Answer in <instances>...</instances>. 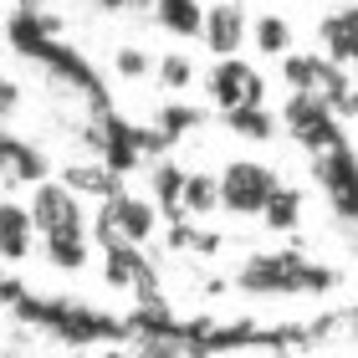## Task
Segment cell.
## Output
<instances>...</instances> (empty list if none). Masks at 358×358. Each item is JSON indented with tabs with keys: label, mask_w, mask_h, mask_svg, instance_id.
Listing matches in <instances>:
<instances>
[{
	"label": "cell",
	"mask_w": 358,
	"mask_h": 358,
	"mask_svg": "<svg viewBox=\"0 0 358 358\" xmlns=\"http://www.w3.org/2000/svg\"><path fill=\"white\" fill-rule=\"evenodd\" d=\"M276 358H297V353H287V348H276Z\"/></svg>",
	"instance_id": "obj_33"
},
{
	"label": "cell",
	"mask_w": 358,
	"mask_h": 358,
	"mask_svg": "<svg viewBox=\"0 0 358 358\" xmlns=\"http://www.w3.org/2000/svg\"><path fill=\"white\" fill-rule=\"evenodd\" d=\"M154 21L169 31V36H205V6L200 0H154Z\"/></svg>",
	"instance_id": "obj_17"
},
{
	"label": "cell",
	"mask_w": 358,
	"mask_h": 358,
	"mask_svg": "<svg viewBox=\"0 0 358 358\" xmlns=\"http://www.w3.org/2000/svg\"><path fill=\"white\" fill-rule=\"evenodd\" d=\"M282 123H287V134L297 138L307 154H322V149H333V143H343L338 108L322 92H292L287 108H282Z\"/></svg>",
	"instance_id": "obj_5"
},
{
	"label": "cell",
	"mask_w": 358,
	"mask_h": 358,
	"mask_svg": "<svg viewBox=\"0 0 358 358\" xmlns=\"http://www.w3.org/2000/svg\"><path fill=\"white\" fill-rule=\"evenodd\" d=\"M92 6L103 10V15H123V10H138L143 0H92Z\"/></svg>",
	"instance_id": "obj_30"
},
{
	"label": "cell",
	"mask_w": 358,
	"mask_h": 358,
	"mask_svg": "<svg viewBox=\"0 0 358 358\" xmlns=\"http://www.w3.org/2000/svg\"><path fill=\"white\" fill-rule=\"evenodd\" d=\"M52 36H62V15H52L46 6H15L6 15V41H10V52L15 57H36Z\"/></svg>",
	"instance_id": "obj_12"
},
{
	"label": "cell",
	"mask_w": 358,
	"mask_h": 358,
	"mask_svg": "<svg viewBox=\"0 0 358 358\" xmlns=\"http://www.w3.org/2000/svg\"><path fill=\"white\" fill-rule=\"evenodd\" d=\"M220 205V174H189L185 179V215H210Z\"/></svg>",
	"instance_id": "obj_24"
},
{
	"label": "cell",
	"mask_w": 358,
	"mask_h": 358,
	"mask_svg": "<svg viewBox=\"0 0 358 358\" xmlns=\"http://www.w3.org/2000/svg\"><path fill=\"white\" fill-rule=\"evenodd\" d=\"M31 220H36V236H72V231H87V215H83V200H77L72 185H31Z\"/></svg>",
	"instance_id": "obj_9"
},
{
	"label": "cell",
	"mask_w": 358,
	"mask_h": 358,
	"mask_svg": "<svg viewBox=\"0 0 358 358\" xmlns=\"http://www.w3.org/2000/svg\"><path fill=\"white\" fill-rule=\"evenodd\" d=\"M92 241L103 246V276H108V287L134 292L138 302H164V292H159V271H154L149 256L138 251V241H123L113 231H92Z\"/></svg>",
	"instance_id": "obj_4"
},
{
	"label": "cell",
	"mask_w": 358,
	"mask_h": 358,
	"mask_svg": "<svg viewBox=\"0 0 358 358\" xmlns=\"http://www.w3.org/2000/svg\"><path fill=\"white\" fill-rule=\"evenodd\" d=\"M143 358H189V353H179L174 343H149V348H143Z\"/></svg>",
	"instance_id": "obj_31"
},
{
	"label": "cell",
	"mask_w": 358,
	"mask_h": 358,
	"mask_svg": "<svg viewBox=\"0 0 358 358\" xmlns=\"http://www.w3.org/2000/svg\"><path fill=\"white\" fill-rule=\"evenodd\" d=\"M251 41H256V52H266V57H287L292 52V26L282 15H262V21L251 26Z\"/></svg>",
	"instance_id": "obj_25"
},
{
	"label": "cell",
	"mask_w": 358,
	"mask_h": 358,
	"mask_svg": "<svg viewBox=\"0 0 358 358\" xmlns=\"http://www.w3.org/2000/svg\"><path fill=\"white\" fill-rule=\"evenodd\" d=\"M97 358H128V353H97Z\"/></svg>",
	"instance_id": "obj_34"
},
{
	"label": "cell",
	"mask_w": 358,
	"mask_h": 358,
	"mask_svg": "<svg viewBox=\"0 0 358 358\" xmlns=\"http://www.w3.org/2000/svg\"><path fill=\"white\" fill-rule=\"evenodd\" d=\"M353 231H358V220H353Z\"/></svg>",
	"instance_id": "obj_35"
},
{
	"label": "cell",
	"mask_w": 358,
	"mask_h": 358,
	"mask_svg": "<svg viewBox=\"0 0 358 358\" xmlns=\"http://www.w3.org/2000/svg\"><path fill=\"white\" fill-rule=\"evenodd\" d=\"M83 143L103 159L108 169H118L123 179L134 174L149 154H169V149H174V138H169L159 123H128L118 108L92 113V123L83 128Z\"/></svg>",
	"instance_id": "obj_3"
},
{
	"label": "cell",
	"mask_w": 358,
	"mask_h": 358,
	"mask_svg": "<svg viewBox=\"0 0 358 358\" xmlns=\"http://www.w3.org/2000/svg\"><path fill=\"white\" fill-rule=\"evenodd\" d=\"M0 302L21 322L52 333L57 343H72V348L128 343V317H113L108 307H92V302H77V297H41L26 282H0Z\"/></svg>",
	"instance_id": "obj_1"
},
{
	"label": "cell",
	"mask_w": 358,
	"mask_h": 358,
	"mask_svg": "<svg viewBox=\"0 0 358 358\" xmlns=\"http://www.w3.org/2000/svg\"><path fill=\"white\" fill-rule=\"evenodd\" d=\"M31 62H41L46 72L57 77V83H67L72 92H83L87 103H92V113H103V108H113V97H108V87H103V77H97V67L87 62V52H77L72 41H62V36H52L41 46Z\"/></svg>",
	"instance_id": "obj_8"
},
{
	"label": "cell",
	"mask_w": 358,
	"mask_h": 358,
	"mask_svg": "<svg viewBox=\"0 0 358 358\" xmlns=\"http://www.w3.org/2000/svg\"><path fill=\"white\" fill-rule=\"evenodd\" d=\"M46 246V262L57 271H83L87 256H92V231H72V236H41Z\"/></svg>",
	"instance_id": "obj_20"
},
{
	"label": "cell",
	"mask_w": 358,
	"mask_h": 358,
	"mask_svg": "<svg viewBox=\"0 0 358 358\" xmlns=\"http://www.w3.org/2000/svg\"><path fill=\"white\" fill-rule=\"evenodd\" d=\"M185 169L174 164V159L159 154V164H154V205L159 210H169V215H185Z\"/></svg>",
	"instance_id": "obj_21"
},
{
	"label": "cell",
	"mask_w": 358,
	"mask_h": 358,
	"mask_svg": "<svg viewBox=\"0 0 358 358\" xmlns=\"http://www.w3.org/2000/svg\"><path fill=\"white\" fill-rule=\"evenodd\" d=\"M317 36H322V46H328V57H333V62H343V67H358V6L322 15Z\"/></svg>",
	"instance_id": "obj_16"
},
{
	"label": "cell",
	"mask_w": 358,
	"mask_h": 358,
	"mask_svg": "<svg viewBox=\"0 0 358 358\" xmlns=\"http://www.w3.org/2000/svg\"><path fill=\"white\" fill-rule=\"evenodd\" d=\"M15 103H21V87H15L10 77H0V118H6V113H10Z\"/></svg>",
	"instance_id": "obj_29"
},
{
	"label": "cell",
	"mask_w": 358,
	"mask_h": 358,
	"mask_svg": "<svg viewBox=\"0 0 358 358\" xmlns=\"http://www.w3.org/2000/svg\"><path fill=\"white\" fill-rule=\"evenodd\" d=\"M246 10H241L236 6V0H220V6H210L205 10V46H210V52H215V57H236L241 52V41H246Z\"/></svg>",
	"instance_id": "obj_14"
},
{
	"label": "cell",
	"mask_w": 358,
	"mask_h": 358,
	"mask_svg": "<svg viewBox=\"0 0 358 358\" xmlns=\"http://www.w3.org/2000/svg\"><path fill=\"white\" fill-rule=\"evenodd\" d=\"M210 103L215 108H241V103H266V83L262 72L251 67V62L241 57H220L215 67H210Z\"/></svg>",
	"instance_id": "obj_11"
},
{
	"label": "cell",
	"mask_w": 358,
	"mask_h": 358,
	"mask_svg": "<svg viewBox=\"0 0 358 358\" xmlns=\"http://www.w3.org/2000/svg\"><path fill=\"white\" fill-rule=\"evenodd\" d=\"M220 123L231 128L236 138H251V143H266L276 134V118L266 113V103H241V108H220Z\"/></svg>",
	"instance_id": "obj_19"
},
{
	"label": "cell",
	"mask_w": 358,
	"mask_h": 358,
	"mask_svg": "<svg viewBox=\"0 0 358 358\" xmlns=\"http://www.w3.org/2000/svg\"><path fill=\"white\" fill-rule=\"evenodd\" d=\"M15 6H46V0H15Z\"/></svg>",
	"instance_id": "obj_32"
},
{
	"label": "cell",
	"mask_w": 358,
	"mask_h": 358,
	"mask_svg": "<svg viewBox=\"0 0 358 358\" xmlns=\"http://www.w3.org/2000/svg\"><path fill=\"white\" fill-rule=\"evenodd\" d=\"M231 287L251 292V297H322L338 287V271L322 262H307L302 251H262L246 266H236Z\"/></svg>",
	"instance_id": "obj_2"
},
{
	"label": "cell",
	"mask_w": 358,
	"mask_h": 358,
	"mask_svg": "<svg viewBox=\"0 0 358 358\" xmlns=\"http://www.w3.org/2000/svg\"><path fill=\"white\" fill-rule=\"evenodd\" d=\"M62 185H72L77 194H92V200H113V194L128 189V179L118 169H108V164H72L62 174Z\"/></svg>",
	"instance_id": "obj_18"
},
{
	"label": "cell",
	"mask_w": 358,
	"mask_h": 358,
	"mask_svg": "<svg viewBox=\"0 0 358 358\" xmlns=\"http://www.w3.org/2000/svg\"><path fill=\"white\" fill-rule=\"evenodd\" d=\"M31 241H36L31 205L0 200V262H26V256H31Z\"/></svg>",
	"instance_id": "obj_15"
},
{
	"label": "cell",
	"mask_w": 358,
	"mask_h": 358,
	"mask_svg": "<svg viewBox=\"0 0 358 358\" xmlns=\"http://www.w3.org/2000/svg\"><path fill=\"white\" fill-rule=\"evenodd\" d=\"M159 128H164V134L179 143L185 134H194V128L205 123V108H189V103H169V108H159V118H154Z\"/></svg>",
	"instance_id": "obj_26"
},
{
	"label": "cell",
	"mask_w": 358,
	"mask_h": 358,
	"mask_svg": "<svg viewBox=\"0 0 358 358\" xmlns=\"http://www.w3.org/2000/svg\"><path fill=\"white\" fill-rule=\"evenodd\" d=\"M0 179H6V185H41V179H52V159L31 138L0 128Z\"/></svg>",
	"instance_id": "obj_13"
},
{
	"label": "cell",
	"mask_w": 358,
	"mask_h": 358,
	"mask_svg": "<svg viewBox=\"0 0 358 358\" xmlns=\"http://www.w3.org/2000/svg\"><path fill=\"white\" fill-rule=\"evenodd\" d=\"M322 72H328V57H313V52H287L282 57V83L292 92H317Z\"/></svg>",
	"instance_id": "obj_22"
},
{
	"label": "cell",
	"mask_w": 358,
	"mask_h": 358,
	"mask_svg": "<svg viewBox=\"0 0 358 358\" xmlns=\"http://www.w3.org/2000/svg\"><path fill=\"white\" fill-rule=\"evenodd\" d=\"M149 67H159V62H149L138 46H118V52H113V72H118L123 83H143V77H149Z\"/></svg>",
	"instance_id": "obj_27"
},
{
	"label": "cell",
	"mask_w": 358,
	"mask_h": 358,
	"mask_svg": "<svg viewBox=\"0 0 358 358\" xmlns=\"http://www.w3.org/2000/svg\"><path fill=\"white\" fill-rule=\"evenodd\" d=\"M262 220L271 225V231H297V220H302V194L297 189H276L271 200H266V210H262Z\"/></svg>",
	"instance_id": "obj_23"
},
{
	"label": "cell",
	"mask_w": 358,
	"mask_h": 358,
	"mask_svg": "<svg viewBox=\"0 0 358 358\" xmlns=\"http://www.w3.org/2000/svg\"><path fill=\"white\" fill-rule=\"evenodd\" d=\"M313 174H317V189L328 194L333 215L353 225L358 220V149L343 138V143H333V149L313 154Z\"/></svg>",
	"instance_id": "obj_6"
},
{
	"label": "cell",
	"mask_w": 358,
	"mask_h": 358,
	"mask_svg": "<svg viewBox=\"0 0 358 358\" xmlns=\"http://www.w3.org/2000/svg\"><path fill=\"white\" fill-rule=\"evenodd\" d=\"M159 83H164L169 92H179V87H189V83H194V62H189L185 52H174V57H164V62H159Z\"/></svg>",
	"instance_id": "obj_28"
},
{
	"label": "cell",
	"mask_w": 358,
	"mask_h": 358,
	"mask_svg": "<svg viewBox=\"0 0 358 358\" xmlns=\"http://www.w3.org/2000/svg\"><path fill=\"white\" fill-rule=\"evenodd\" d=\"M276 189H282L276 169L256 164V159H236L220 169V210H231V215H262Z\"/></svg>",
	"instance_id": "obj_7"
},
{
	"label": "cell",
	"mask_w": 358,
	"mask_h": 358,
	"mask_svg": "<svg viewBox=\"0 0 358 358\" xmlns=\"http://www.w3.org/2000/svg\"><path fill=\"white\" fill-rule=\"evenodd\" d=\"M92 231H113V236H123V241H149L159 231V205L154 200H143V194H113V200H103V210H97V220H92Z\"/></svg>",
	"instance_id": "obj_10"
}]
</instances>
